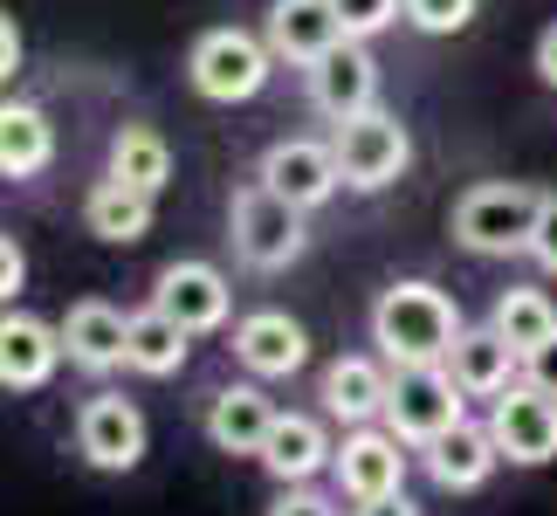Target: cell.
<instances>
[{"mask_svg":"<svg viewBox=\"0 0 557 516\" xmlns=\"http://www.w3.org/2000/svg\"><path fill=\"white\" fill-rule=\"evenodd\" d=\"M461 331L468 324H461L455 296L434 283H393L372 304V344L385 365H447Z\"/></svg>","mask_w":557,"mask_h":516,"instance_id":"obj_1","label":"cell"},{"mask_svg":"<svg viewBox=\"0 0 557 516\" xmlns=\"http://www.w3.org/2000/svg\"><path fill=\"white\" fill-rule=\"evenodd\" d=\"M227 242H234V255H242L248 269L275 275L310 248V228H304V207L255 180V186L234 193V207H227Z\"/></svg>","mask_w":557,"mask_h":516,"instance_id":"obj_2","label":"cell"},{"mask_svg":"<svg viewBox=\"0 0 557 516\" xmlns=\"http://www.w3.org/2000/svg\"><path fill=\"white\" fill-rule=\"evenodd\" d=\"M544 193H530L517 180H488L468 186L455 200V242L468 255H530V228H537Z\"/></svg>","mask_w":557,"mask_h":516,"instance_id":"obj_3","label":"cell"},{"mask_svg":"<svg viewBox=\"0 0 557 516\" xmlns=\"http://www.w3.org/2000/svg\"><path fill=\"white\" fill-rule=\"evenodd\" d=\"M269 70H275L269 35H248V28H207L200 41H193V56H186V83L207 103H248V97H262Z\"/></svg>","mask_w":557,"mask_h":516,"instance_id":"obj_4","label":"cell"},{"mask_svg":"<svg viewBox=\"0 0 557 516\" xmlns=\"http://www.w3.org/2000/svg\"><path fill=\"white\" fill-rule=\"evenodd\" d=\"M455 420H468V393L455 385L447 365H393V393H385V427L406 447H426L447 434Z\"/></svg>","mask_w":557,"mask_h":516,"instance_id":"obj_5","label":"cell"},{"mask_svg":"<svg viewBox=\"0 0 557 516\" xmlns=\"http://www.w3.org/2000/svg\"><path fill=\"white\" fill-rule=\"evenodd\" d=\"M331 152H337V172H345L351 193H385L406 172V159H413V138H406V124L393 111H358L331 132Z\"/></svg>","mask_w":557,"mask_h":516,"instance_id":"obj_6","label":"cell"},{"mask_svg":"<svg viewBox=\"0 0 557 516\" xmlns=\"http://www.w3.org/2000/svg\"><path fill=\"white\" fill-rule=\"evenodd\" d=\"M488 434H496L503 462H517V468H544V462H557V400L544 393V385L517 379L509 393L488 400Z\"/></svg>","mask_w":557,"mask_h":516,"instance_id":"obj_7","label":"cell"},{"mask_svg":"<svg viewBox=\"0 0 557 516\" xmlns=\"http://www.w3.org/2000/svg\"><path fill=\"white\" fill-rule=\"evenodd\" d=\"M76 447L103 476H132L145 462V414L124 393H90L83 414H76Z\"/></svg>","mask_w":557,"mask_h":516,"instance_id":"obj_8","label":"cell"},{"mask_svg":"<svg viewBox=\"0 0 557 516\" xmlns=\"http://www.w3.org/2000/svg\"><path fill=\"white\" fill-rule=\"evenodd\" d=\"M331 476L351 503H372V496H393L406 489V441L393 427H351L345 447L331 455Z\"/></svg>","mask_w":557,"mask_h":516,"instance_id":"obj_9","label":"cell"},{"mask_svg":"<svg viewBox=\"0 0 557 516\" xmlns=\"http://www.w3.org/2000/svg\"><path fill=\"white\" fill-rule=\"evenodd\" d=\"M310 103L331 124H345V118H358V111H372V103H379V62H372V49L358 35H345L331 56L310 62Z\"/></svg>","mask_w":557,"mask_h":516,"instance_id":"obj_10","label":"cell"},{"mask_svg":"<svg viewBox=\"0 0 557 516\" xmlns=\"http://www.w3.org/2000/svg\"><path fill=\"white\" fill-rule=\"evenodd\" d=\"M62 358H70L62 324H41L28 310H0V393H41Z\"/></svg>","mask_w":557,"mask_h":516,"instance_id":"obj_11","label":"cell"},{"mask_svg":"<svg viewBox=\"0 0 557 516\" xmlns=\"http://www.w3.org/2000/svg\"><path fill=\"white\" fill-rule=\"evenodd\" d=\"M234 365L248 379H289L310 365V331L289 310H255L234 324Z\"/></svg>","mask_w":557,"mask_h":516,"instance_id":"obj_12","label":"cell"},{"mask_svg":"<svg viewBox=\"0 0 557 516\" xmlns=\"http://www.w3.org/2000/svg\"><path fill=\"white\" fill-rule=\"evenodd\" d=\"M262 186H275L283 200L296 207H324L337 186H345V172H337V152L331 145H317V138H283V145H269L262 152V172H255Z\"/></svg>","mask_w":557,"mask_h":516,"instance_id":"obj_13","label":"cell"},{"mask_svg":"<svg viewBox=\"0 0 557 516\" xmlns=\"http://www.w3.org/2000/svg\"><path fill=\"white\" fill-rule=\"evenodd\" d=\"M152 304H159L165 317H180V324L200 337V331H221V324H227L234 290H227V275L213 269V262H165Z\"/></svg>","mask_w":557,"mask_h":516,"instance_id":"obj_14","label":"cell"},{"mask_svg":"<svg viewBox=\"0 0 557 516\" xmlns=\"http://www.w3.org/2000/svg\"><path fill=\"white\" fill-rule=\"evenodd\" d=\"M124 337H132V317L111 310L103 296H83V304H70V317H62V352H70L76 372H117L124 365Z\"/></svg>","mask_w":557,"mask_h":516,"instance_id":"obj_15","label":"cell"},{"mask_svg":"<svg viewBox=\"0 0 557 516\" xmlns=\"http://www.w3.org/2000/svg\"><path fill=\"white\" fill-rule=\"evenodd\" d=\"M269 49H275V62H310L317 56H331L337 41H345V21H337V8L331 0H269Z\"/></svg>","mask_w":557,"mask_h":516,"instance_id":"obj_16","label":"cell"},{"mask_svg":"<svg viewBox=\"0 0 557 516\" xmlns=\"http://www.w3.org/2000/svg\"><path fill=\"white\" fill-rule=\"evenodd\" d=\"M420 455H426V476H434L441 489H455V496H468V489H482L488 476H496L503 447H496V434H488V427H475V420H455L447 434H434V441H426Z\"/></svg>","mask_w":557,"mask_h":516,"instance_id":"obj_17","label":"cell"},{"mask_svg":"<svg viewBox=\"0 0 557 516\" xmlns=\"http://www.w3.org/2000/svg\"><path fill=\"white\" fill-rule=\"evenodd\" d=\"M269 427H275V400L255 379L221 385V393L207 400V441L221 447V455H262Z\"/></svg>","mask_w":557,"mask_h":516,"instance_id":"obj_18","label":"cell"},{"mask_svg":"<svg viewBox=\"0 0 557 516\" xmlns=\"http://www.w3.org/2000/svg\"><path fill=\"white\" fill-rule=\"evenodd\" d=\"M385 393H393V365L385 358H331L324 365V414L345 427H372L385 420Z\"/></svg>","mask_w":557,"mask_h":516,"instance_id":"obj_19","label":"cell"},{"mask_svg":"<svg viewBox=\"0 0 557 516\" xmlns=\"http://www.w3.org/2000/svg\"><path fill=\"white\" fill-rule=\"evenodd\" d=\"M331 434H324V420H310V414H275V427H269V441H262V462L283 489H296V482H317L331 468Z\"/></svg>","mask_w":557,"mask_h":516,"instance_id":"obj_20","label":"cell"},{"mask_svg":"<svg viewBox=\"0 0 557 516\" xmlns=\"http://www.w3.org/2000/svg\"><path fill=\"white\" fill-rule=\"evenodd\" d=\"M517 365H523V352H517V344H509L496 324L461 331L455 352H447V372H455V385H461L468 400H496V393H509V385H517Z\"/></svg>","mask_w":557,"mask_h":516,"instance_id":"obj_21","label":"cell"},{"mask_svg":"<svg viewBox=\"0 0 557 516\" xmlns=\"http://www.w3.org/2000/svg\"><path fill=\"white\" fill-rule=\"evenodd\" d=\"M83 228L97 234V242H117V248H132L152 234V193H138V186H124V180H103L83 193Z\"/></svg>","mask_w":557,"mask_h":516,"instance_id":"obj_22","label":"cell"},{"mask_svg":"<svg viewBox=\"0 0 557 516\" xmlns=\"http://www.w3.org/2000/svg\"><path fill=\"white\" fill-rule=\"evenodd\" d=\"M55 159V124L41 103H0V180H35Z\"/></svg>","mask_w":557,"mask_h":516,"instance_id":"obj_23","label":"cell"},{"mask_svg":"<svg viewBox=\"0 0 557 516\" xmlns=\"http://www.w3.org/2000/svg\"><path fill=\"white\" fill-rule=\"evenodd\" d=\"M186 352H193V331L180 317H165L159 304L132 317V337H124V365H132V372L173 379V372H186Z\"/></svg>","mask_w":557,"mask_h":516,"instance_id":"obj_24","label":"cell"},{"mask_svg":"<svg viewBox=\"0 0 557 516\" xmlns=\"http://www.w3.org/2000/svg\"><path fill=\"white\" fill-rule=\"evenodd\" d=\"M111 180H124V186H138V193H165V180H173V145H165L152 124H124V132L111 138Z\"/></svg>","mask_w":557,"mask_h":516,"instance_id":"obj_25","label":"cell"},{"mask_svg":"<svg viewBox=\"0 0 557 516\" xmlns=\"http://www.w3.org/2000/svg\"><path fill=\"white\" fill-rule=\"evenodd\" d=\"M488 324L517 344V352H537L544 337H557V304L544 290H503L496 310H488Z\"/></svg>","mask_w":557,"mask_h":516,"instance_id":"obj_26","label":"cell"},{"mask_svg":"<svg viewBox=\"0 0 557 516\" xmlns=\"http://www.w3.org/2000/svg\"><path fill=\"white\" fill-rule=\"evenodd\" d=\"M482 0H406V21H413L420 35H461L468 21H475Z\"/></svg>","mask_w":557,"mask_h":516,"instance_id":"obj_27","label":"cell"},{"mask_svg":"<svg viewBox=\"0 0 557 516\" xmlns=\"http://www.w3.org/2000/svg\"><path fill=\"white\" fill-rule=\"evenodd\" d=\"M331 8H337V21H345V35L372 41L379 28H393V21L406 14V0H331Z\"/></svg>","mask_w":557,"mask_h":516,"instance_id":"obj_28","label":"cell"},{"mask_svg":"<svg viewBox=\"0 0 557 516\" xmlns=\"http://www.w3.org/2000/svg\"><path fill=\"white\" fill-rule=\"evenodd\" d=\"M530 255H537V269L557 275V193H544L537 207V228H530Z\"/></svg>","mask_w":557,"mask_h":516,"instance_id":"obj_29","label":"cell"},{"mask_svg":"<svg viewBox=\"0 0 557 516\" xmlns=\"http://www.w3.org/2000/svg\"><path fill=\"white\" fill-rule=\"evenodd\" d=\"M523 379H530V385H544V393L557 400V337H544L537 352H523Z\"/></svg>","mask_w":557,"mask_h":516,"instance_id":"obj_30","label":"cell"},{"mask_svg":"<svg viewBox=\"0 0 557 516\" xmlns=\"http://www.w3.org/2000/svg\"><path fill=\"white\" fill-rule=\"evenodd\" d=\"M21 283H28V255H21L8 234H0V304H14Z\"/></svg>","mask_w":557,"mask_h":516,"instance_id":"obj_31","label":"cell"},{"mask_svg":"<svg viewBox=\"0 0 557 516\" xmlns=\"http://www.w3.org/2000/svg\"><path fill=\"white\" fill-rule=\"evenodd\" d=\"M269 516H337V509L317 496V489L296 482V489H283V496H275V509H269Z\"/></svg>","mask_w":557,"mask_h":516,"instance_id":"obj_32","label":"cell"},{"mask_svg":"<svg viewBox=\"0 0 557 516\" xmlns=\"http://www.w3.org/2000/svg\"><path fill=\"white\" fill-rule=\"evenodd\" d=\"M14 70H21V28H14L8 14H0V83H8Z\"/></svg>","mask_w":557,"mask_h":516,"instance_id":"obj_33","label":"cell"},{"mask_svg":"<svg viewBox=\"0 0 557 516\" xmlns=\"http://www.w3.org/2000/svg\"><path fill=\"white\" fill-rule=\"evenodd\" d=\"M358 516H420V509H413V496H406V489H393V496L358 503Z\"/></svg>","mask_w":557,"mask_h":516,"instance_id":"obj_34","label":"cell"},{"mask_svg":"<svg viewBox=\"0 0 557 516\" xmlns=\"http://www.w3.org/2000/svg\"><path fill=\"white\" fill-rule=\"evenodd\" d=\"M537 76H544L550 90H557V21H550V28L537 35Z\"/></svg>","mask_w":557,"mask_h":516,"instance_id":"obj_35","label":"cell"}]
</instances>
